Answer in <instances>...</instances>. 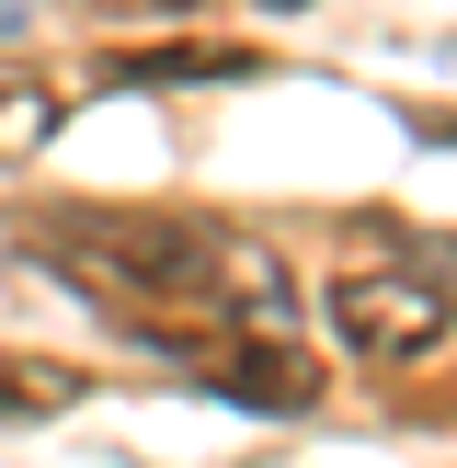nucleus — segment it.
I'll return each instance as SVG.
<instances>
[{
  "label": "nucleus",
  "mask_w": 457,
  "mask_h": 468,
  "mask_svg": "<svg viewBox=\"0 0 457 468\" xmlns=\"http://www.w3.org/2000/svg\"><path fill=\"white\" fill-rule=\"evenodd\" d=\"M446 286L434 274H411V263H355V274H332V332L355 343V355H377V366H411V355H434L446 343Z\"/></svg>",
  "instance_id": "obj_1"
},
{
  "label": "nucleus",
  "mask_w": 457,
  "mask_h": 468,
  "mask_svg": "<svg viewBox=\"0 0 457 468\" xmlns=\"http://www.w3.org/2000/svg\"><path fill=\"white\" fill-rule=\"evenodd\" d=\"M274 12H297V0H274Z\"/></svg>",
  "instance_id": "obj_4"
},
{
  "label": "nucleus",
  "mask_w": 457,
  "mask_h": 468,
  "mask_svg": "<svg viewBox=\"0 0 457 468\" xmlns=\"http://www.w3.org/2000/svg\"><path fill=\"white\" fill-rule=\"evenodd\" d=\"M434 286H446V309H457V251H446V274H434Z\"/></svg>",
  "instance_id": "obj_3"
},
{
  "label": "nucleus",
  "mask_w": 457,
  "mask_h": 468,
  "mask_svg": "<svg viewBox=\"0 0 457 468\" xmlns=\"http://www.w3.org/2000/svg\"><path fill=\"white\" fill-rule=\"evenodd\" d=\"M206 388H228V400H251V411H309L320 400V366L309 355H286V343H263V332H228L218 355L195 366Z\"/></svg>",
  "instance_id": "obj_2"
}]
</instances>
